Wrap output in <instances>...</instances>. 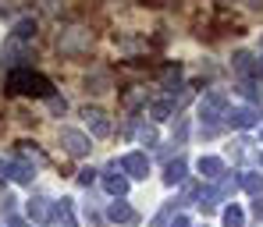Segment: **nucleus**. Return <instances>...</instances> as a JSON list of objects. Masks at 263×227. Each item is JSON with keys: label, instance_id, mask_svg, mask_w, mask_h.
<instances>
[{"label": "nucleus", "instance_id": "7ed1b4c3", "mask_svg": "<svg viewBox=\"0 0 263 227\" xmlns=\"http://www.w3.org/2000/svg\"><path fill=\"white\" fill-rule=\"evenodd\" d=\"M57 138H61V146H64L71 156H86L89 149H92V146H89V135H82L79 128H61Z\"/></svg>", "mask_w": 263, "mask_h": 227}, {"label": "nucleus", "instance_id": "1a4fd4ad", "mask_svg": "<svg viewBox=\"0 0 263 227\" xmlns=\"http://www.w3.org/2000/svg\"><path fill=\"white\" fill-rule=\"evenodd\" d=\"M29 217L36 220V224H43V220H50L53 217V206H50V199H43V195H36V199H29Z\"/></svg>", "mask_w": 263, "mask_h": 227}, {"label": "nucleus", "instance_id": "f8f14e48", "mask_svg": "<svg viewBox=\"0 0 263 227\" xmlns=\"http://www.w3.org/2000/svg\"><path fill=\"white\" fill-rule=\"evenodd\" d=\"M107 217H110L114 224H132V220H135V210H132L128 202H110Z\"/></svg>", "mask_w": 263, "mask_h": 227}, {"label": "nucleus", "instance_id": "a878e982", "mask_svg": "<svg viewBox=\"0 0 263 227\" xmlns=\"http://www.w3.org/2000/svg\"><path fill=\"white\" fill-rule=\"evenodd\" d=\"M92 178H96V171H89V167H86V171H79V181H82V184H92Z\"/></svg>", "mask_w": 263, "mask_h": 227}, {"label": "nucleus", "instance_id": "5701e85b", "mask_svg": "<svg viewBox=\"0 0 263 227\" xmlns=\"http://www.w3.org/2000/svg\"><path fill=\"white\" fill-rule=\"evenodd\" d=\"M235 68H238V71H249V68H253V57H249V53H235Z\"/></svg>", "mask_w": 263, "mask_h": 227}, {"label": "nucleus", "instance_id": "2eb2a0df", "mask_svg": "<svg viewBox=\"0 0 263 227\" xmlns=\"http://www.w3.org/2000/svg\"><path fill=\"white\" fill-rule=\"evenodd\" d=\"M164 181H167V184H181V181H185V160H175V163H167V174H164Z\"/></svg>", "mask_w": 263, "mask_h": 227}, {"label": "nucleus", "instance_id": "c85d7f7f", "mask_svg": "<svg viewBox=\"0 0 263 227\" xmlns=\"http://www.w3.org/2000/svg\"><path fill=\"white\" fill-rule=\"evenodd\" d=\"M171 227H192V224H189L185 217H175V224H171Z\"/></svg>", "mask_w": 263, "mask_h": 227}, {"label": "nucleus", "instance_id": "7c9ffc66", "mask_svg": "<svg viewBox=\"0 0 263 227\" xmlns=\"http://www.w3.org/2000/svg\"><path fill=\"white\" fill-rule=\"evenodd\" d=\"M0 227H4V224H0Z\"/></svg>", "mask_w": 263, "mask_h": 227}, {"label": "nucleus", "instance_id": "393cba45", "mask_svg": "<svg viewBox=\"0 0 263 227\" xmlns=\"http://www.w3.org/2000/svg\"><path fill=\"white\" fill-rule=\"evenodd\" d=\"M139 138H142L146 146H153V142H157V132H153V128H142V132H139Z\"/></svg>", "mask_w": 263, "mask_h": 227}, {"label": "nucleus", "instance_id": "6e6552de", "mask_svg": "<svg viewBox=\"0 0 263 227\" xmlns=\"http://www.w3.org/2000/svg\"><path fill=\"white\" fill-rule=\"evenodd\" d=\"M4 174L14 178V181H22V184H29L32 178H36V171H32L25 160H11V163H4Z\"/></svg>", "mask_w": 263, "mask_h": 227}, {"label": "nucleus", "instance_id": "423d86ee", "mask_svg": "<svg viewBox=\"0 0 263 227\" xmlns=\"http://www.w3.org/2000/svg\"><path fill=\"white\" fill-rule=\"evenodd\" d=\"M121 171H125L128 178H146V174H149V160H146V153H128V156L121 160Z\"/></svg>", "mask_w": 263, "mask_h": 227}, {"label": "nucleus", "instance_id": "412c9836", "mask_svg": "<svg viewBox=\"0 0 263 227\" xmlns=\"http://www.w3.org/2000/svg\"><path fill=\"white\" fill-rule=\"evenodd\" d=\"M171 213H175V202H167V206H164V210H160V213L153 217V227H164L167 220H171Z\"/></svg>", "mask_w": 263, "mask_h": 227}, {"label": "nucleus", "instance_id": "bb28decb", "mask_svg": "<svg viewBox=\"0 0 263 227\" xmlns=\"http://www.w3.org/2000/svg\"><path fill=\"white\" fill-rule=\"evenodd\" d=\"M50 110H53V114H61V110H64V99H57V96H50Z\"/></svg>", "mask_w": 263, "mask_h": 227}, {"label": "nucleus", "instance_id": "6ab92c4d", "mask_svg": "<svg viewBox=\"0 0 263 227\" xmlns=\"http://www.w3.org/2000/svg\"><path fill=\"white\" fill-rule=\"evenodd\" d=\"M224 227H242V210L238 206H228L224 210Z\"/></svg>", "mask_w": 263, "mask_h": 227}, {"label": "nucleus", "instance_id": "9d476101", "mask_svg": "<svg viewBox=\"0 0 263 227\" xmlns=\"http://www.w3.org/2000/svg\"><path fill=\"white\" fill-rule=\"evenodd\" d=\"M235 188H238V181H235V178H224L214 192H206V195H203V202H206V206H214V202H220V199H228Z\"/></svg>", "mask_w": 263, "mask_h": 227}, {"label": "nucleus", "instance_id": "f257e3e1", "mask_svg": "<svg viewBox=\"0 0 263 227\" xmlns=\"http://www.w3.org/2000/svg\"><path fill=\"white\" fill-rule=\"evenodd\" d=\"M7 92H14V96H40V99H50L53 96V86H50V78L40 75V71H32V68H22V71H7Z\"/></svg>", "mask_w": 263, "mask_h": 227}, {"label": "nucleus", "instance_id": "c756f323", "mask_svg": "<svg viewBox=\"0 0 263 227\" xmlns=\"http://www.w3.org/2000/svg\"><path fill=\"white\" fill-rule=\"evenodd\" d=\"M256 71H260V75H263V57H260V64H256Z\"/></svg>", "mask_w": 263, "mask_h": 227}, {"label": "nucleus", "instance_id": "9b49d317", "mask_svg": "<svg viewBox=\"0 0 263 227\" xmlns=\"http://www.w3.org/2000/svg\"><path fill=\"white\" fill-rule=\"evenodd\" d=\"M103 188H107L110 195H118V199H121V195L128 192V178H125V174H118V171H110V174H103Z\"/></svg>", "mask_w": 263, "mask_h": 227}, {"label": "nucleus", "instance_id": "4be33fe9", "mask_svg": "<svg viewBox=\"0 0 263 227\" xmlns=\"http://www.w3.org/2000/svg\"><path fill=\"white\" fill-rule=\"evenodd\" d=\"M178 78H181V68H167V71H164V86H167V89H171V86H178Z\"/></svg>", "mask_w": 263, "mask_h": 227}, {"label": "nucleus", "instance_id": "20e7f679", "mask_svg": "<svg viewBox=\"0 0 263 227\" xmlns=\"http://www.w3.org/2000/svg\"><path fill=\"white\" fill-rule=\"evenodd\" d=\"M224 107H228V99H224V92H210L203 103H199V117L206 121V125H214L217 117H224Z\"/></svg>", "mask_w": 263, "mask_h": 227}, {"label": "nucleus", "instance_id": "b1692460", "mask_svg": "<svg viewBox=\"0 0 263 227\" xmlns=\"http://www.w3.org/2000/svg\"><path fill=\"white\" fill-rule=\"evenodd\" d=\"M238 92H242V96H249V99H256V96H263V89H256V86H249V82H242V86H238Z\"/></svg>", "mask_w": 263, "mask_h": 227}, {"label": "nucleus", "instance_id": "39448f33", "mask_svg": "<svg viewBox=\"0 0 263 227\" xmlns=\"http://www.w3.org/2000/svg\"><path fill=\"white\" fill-rule=\"evenodd\" d=\"M224 117H228V125H231V128H253V125L263 117V110H253V107H235V110H228Z\"/></svg>", "mask_w": 263, "mask_h": 227}, {"label": "nucleus", "instance_id": "0eeeda50", "mask_svg": "<svg viewBox=\"0 0 263 227\" xmlns=\"http://www.w3.org/2000/svg\"><path fill=\"white\" fill-rule=\"evenodd\" d=\"M82 117H86V125H89V132H92V135H110V125H107V114H103V110H96V107H86V110H82Z\"/></svg>", "mask_w": 263, "mask_h": 227}, {"label": "nucleus", "instance_id": "f3484780", "mask_svg": "<svg viewBox=\"0 0 263 227\" xmlns=\"http://www.w3.org/2000/svg\"><path fill=\"white\" fill-rule=\"evenodd\" d=\"M32 36H36V22L22 18V22L14 25V39H22V43H25V39H32Z\"/></svg>", "mask_w": 263, "mask_h": 227}, {"label": "nucleus", "instance_id": "aec40b11", "mask_svg": "<svg viewBox=\"0 0 263 227\" xmlns=\"http://www.w3.org/2000/svg\"><path fill=\"white\" fill-rule=\"evenodd\" d=\"M82 39H86V32H82V29H75V36H71V39H61V50H64V53H71V50H75V46L82 43Z\"/></svg>", "mask_w": 263, "mask_h": 227}, {"label": "nucleus", "instance_id": "a211bd4d", "mask_svg": "<svg viewBox=\"0 0 263 227\" xmlns=\"http://www.w3.org/2000/svg\"><path fill=\"white\" fill-rule=\"evenodd\" d=\"M149 114H153L157 121H167V117L175 114V103H171V99H160V103H153V107H149Z\"/></svg>", "mask_w": 263, "mask_h": 227}, {"label": "nucleus", "instance_id": "4468645a", "mask_svg": "<svg viewBox=\"0 0 263 227\" xmlns=\"http://www.w3.org/2000/svg\"><path fill=\"white\" fill-rule=\"evenodd\" d=\"M199 174L210 178V181L220 178V174H224V160H217V156H203V160H199Z\"/></svg>", "mask_w": 263, "mask_h": 227}, {"label": "nucleus", "instance_id": "f03ea898", "mask_svg": "<svg viewBox=\"0 0 263 227\" xmlns=\"http://www.w3.org/2000/svg\"><path fill=\"white\" fill-rule=\"evenodd\" d=\"M22 60H29V46L11 36V39L4 43V50H0V64L11 68V71H22Z\"/></svg>", "mask_w": 263, "mask_h": 227}, {"label": "nucleus", "instance_id": "ddd939ff", "mask_svg": "<svg viewBox=\"0 0 263 227\" xmlns=\"http://www.w3.org/2000/svg\"><path fill=\"white\" fill-rule=\"evenodd\" d=\"M53 220L61 227H75V213H71V199H61L57 206H53Z\"/></svg>", "mask_w": 263, "mask_h": 227}, {"label": "nucleus", "instance_id": "dca6fc26", "mask_svg": "<svg viewBox=\"0 0 263 227\" xmlns=\"http://www.w3.org/2000/svg\"><path fill=\"white\" fill-rule=\"evenodd\" d=\"M242 188H246L249 195L260 199V195H263V174H246V178H242Z\"/></svg>", "mask_w": 263, "mask_h": 227}, {"label": "nucleus", "instance_id": "cd10ccee", "mask_svg": "<svg viewBox=\"0 0 263 227\" xmlns=\"http://www.w3.org/2000/svg\"><path fill=\"white\" fill-rule=\"evenodd\" d=\"M253 213H256V220H263V199H256V202H253Z\"/></svg>", "mask_w": 263, "mask_h": 227}]
</instances>
